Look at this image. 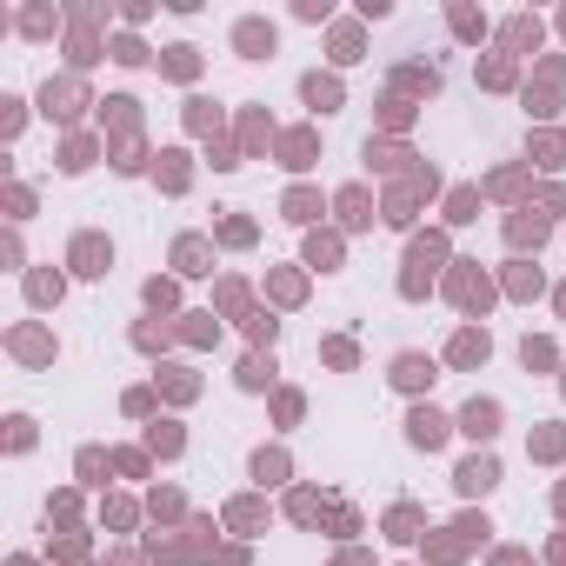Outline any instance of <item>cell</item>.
I'll use <instances>...</instances> for the list:
<instances>
[]
</instances>
